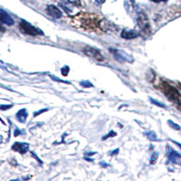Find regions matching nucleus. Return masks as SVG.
Segmentation results:
<instances>
[{"mask_svg": "<svg viewBox=\"0 0 181 181\" xmlns=\"http://www.w3.org/2000/svg\"><path fill=\"white\" fill-rule=\"evenodd\" d=\"M19 28H20V31L22 33L25 35H42V31L39 30L38 28L33 26L30 23L26 22V21H21L20 24H19Z\"/></svg>", "mask_w": 181, "mask_h": 181, "instance_id": "1", "label": "nucleus"}, {"mask_svg": "<svg viewBox=\"0 0 181 181\" xmlns=\"http://www.w3.org/2000/svg\"><path fill=\"white\" fill-rule=\"evenodd\" d=\"M83 53L87 56H89L92 59H95V60H97V61H100V62L104 60V57L102 56L101 52H100L99 50H97V49L93 48V47H90V46L84 47Z\"/></svg>", "mask_w": 181, "mask_h": 181, "instance_id": "2", "label": "nucleus"}, {"mask_svg": "<svg viewBox=\"0 0 181 181\" xmlns=\"http://www.w3.org/2000/svg\"><path fill=\"white\" fill-rule=\"evenodd\" d=\"M111 52L113 54V55L115 56L116 60L119 62H128V63H132L133 58L131 55H129L128 54H126L124 51L121 50H116V49H110Z\"/></svg>", "mask_w": 181, "mask_h": 181, "instance_id": "3", "label": "nucleus"}, {"mask_svg": "<svg viewBox=\"0 0 181 181\" xmlns=\"http://www.w3.org/2000/svg\"><path fill=\"white\" fill-rule=\"evenodd\" d=\"M46 12L50 16L54 17V18H55V19L61 18V17L63 16V13L61 12L60 9L54 5H48L46 8Z\"/></svg>", "mask_w": 181, "mask_h": 181, "instance_id": "4", "label": "nucleus"}, {"mask_svg": "<svg viewBox=\"0 0 181 181\" xmlns=\"http://www.w3.org/2000/svg\"><path fill=\"white\" fill-rule=\"evenodd\" d=\"M0 22L7 25H14V19L3 9H0Z\"/></svg>", "mask_w": 181, "mask_h": 181, "instance_id": "5", "label": "nucleus"}, {"mask_svg": "<svg viewBox=\"0 0 181 181\" xmlns=\"http://www.w3.org/2000/svg\"><path fill=\"white\" fill-rule=\"evenodd\" d=\"M29 145L27 143H22V142H15L14 145L12 146V149L16 152H20L21 154L25 153L28 150Z\"/></svg>", "mask_w": 181, "mask_h": 181, "instance_id": "6", "label": "nucleus"}, {"mask_svg": "<svg viewBox=\"0 0 181 181\" xmlns=\"http://www.w3.org/2000/svg\"><path fill=\"white\" fill-rule=\"evenodd\" d=\"M166 95L170 100H172V101H177V100H178L180 98L179 93H178V90L175 89V88L170 87V86H168V90H166Z\"/></svg>", "mask_w": 181, "mask_h": 181, "instance_id": "7", "label": "nucleus"}, {"mask_svg": "<svg viewBox=\"0 0 181 181\" xmlns=\"http://www.w3.org/2000/svg\"><path fill=\"white\" fill-rule=\"evenodd\" d=\"M121 37L124 39H134L138 37V33L134 30H127V29H123L121 32Z\"/></svg>", "mask_w": 181, "mask_h": 181, "instance_id": "8", "label": "nucleus"}, {"mask_svg": "<svg viewBox=\"0 0 181 181\" xmlns=\"http://www.w3.org/2000/svg\"><path fill=\"white\" fill-rule=\"evenodd\" d=\"M28 116V112H27L26 109H22L19 111H17L16 113V119L19 122L24 123L25 121H26V118Z\"/></svg>", "mask_w": 181, "mask_h": 181, "instance_id": "9", "label": "nucleus"}, {"mask_svg": "<svg viewBox=\"0 0 181 181\" xmlns=\"http://www.w3.org/2000/svg\"><path fill=\"white\" fill-rule=\"evenodd\" d=\"M145 135H146L147 137L149 138V139H150V140H152V141H157V140H159L158 137H157L156 133H155L154 131H149V132H146V133H145Z\"/></svg>", "mask_w": 181, "mask_h": 181, "instance_id": "10", "label": "nucleus"}, {"mask_svg": "<svg viewBox=\"0 0 181 181\" xmlns=\"http://www.w3.org/2000/svg\"><path fill=\"white\" fill-rule=\"evenodd\" d=\"M149 101H151V103L155 104V105H157L158 107H160V108H166V105L163 103H161V102H159L158 101H156L155 99H153V98H149Z\"/></svg>", "mask_w": 181, "mask_h": 181, "instance_id": "11", "label": "nucleus"}, {"mask_svg": "<svg viewBox=\"0 0 181 181\" xmlns=\"http://www.w3.org/2000/svg\"><path fill=\"white\" fill-rule=\"evenodd\" d=\"M168 124H169V126L171 128H173L174 129H177V131H179V129H181V128H180V126H178V124H176L175 122H173L172 121H168Z\"/></svg>", "mask_w": 181, "mask_h": 181, "instance_id": "12", "label": "nucleus"}, {"mask_svg": "<svg viewBox=\"0 0 181 181\" xmlns=\"http://www.w3.org/2000/svg\"><path fill=\"white\" fill-rule=\"evenodd\" d=\"M80 84L82 86H83V87L85 88H90V87H92V84L90 83V82H89V81H84V82H81Z\"/></svg>", "mask_w": 181, "mask_h": 181, "instance_id": "13", "label": "nucleus"}, {"mask_svg": "<svg viewBox=\"0 0 181 181\" xmlns=\"http://www.w3.org/2000/svg\"><path fill=\"white\" fill-rule=\"evenodd\" d=\"M158 156L159 154L157 152H154L152 154V156H151V160H150V164H155L157 161V159H158Z\"/></svg>", "mask_w": 181, "mask_h": 181, "instance_id": "14", "label": "nucleus"}, {"mask_svg": "<svg viewBox=\"0 0 181 181\" xmlns=\"http://www.w3.org/2000/svg\"><path fill=\"white\" fill-rule=\"evenodd\" d=\"M12 105H0V110L2 111H5V110H8L9 108H11Z\"/></svg>", "mask_w": 181, "mask_h": 181, "instance_id": "15", "label": "nucleus"}, {"mask_svg": "<svg viewBox=\"0 0 181 181\" xmlns=\"http://www.w3.org/2000/svg\"><path fill=\"white\" fill-rule=\"evenodd\" d=\"M68 72H69V67H68V66H65V67H64V68H63V69H62V73H63V72H64V75H67Z\"/></svg>", "mask_w": 181, "mask_h": 181, "instance_id": "16", "label": "nucleus"}, {"mask_svg": "<svg viewBox=\"0 0 181 181\" xmlns=\"http://www.w3.org/2000/svg\"><path fill=\"white\" fill-rule=\"evenodd\" d=\"M48 109H44V110H42V111H36V112H35L34 113V117H36L38 114H41V113H43V112H44V111H46Z\"/></svg>", "mask_w": 181, "mask_h": 181, "instance_id": "17", "label": "nucleus"}, {"mask_svg": "<svg viewBox=\"0 0 181 181\" xmlns=\"http://www.w3.org/2000/svg\"><path fill=\"white\" fill-rule=\"evenodd\" d=\"M115 135H116V133H114L113 131H111V132H110V133H109V134H108V135L104 136V137H103V139H108V138H109V137H111V136H115Z\"/></svg>", "mask_w": 181, "mask_h": 181, "instance_id": "18", "label": "nucleus"}, {"mask_svg": "<svg viewBox=\"0 0 181 181\" xmlns=\"http://www.w3.org/2000/svg\"><path fill=\"white\" fill-rule=\"evenodd\" d=\"M4 32H5V28L2 26V25H0V35L3 34Z\"/></svg>", "mask_w": 181, "mask_h": 181, "instance_id": "19", "label": "nucleus"}, {"mask_svg": "<svg viewBox=\"0 0 181 181\" xmlns=\"http://www.w3.org/2000/svg\"><path fill=\"white\" fill-rule=\"evenodd\" d=\"M19 131V129H15V136H17V135H18V134H21V132H20V131Z\"/></svg>", "mask_w": 181, "mask_h": 181, "instance_id": "20", "label": "nucleus"}, {"mask_svg": "<svg viewBox=\"0 0 181 181\" xmlns=\"http://www.w3.org/2000/svg\"><path fill=\"white\" fill-rule=\"evenodd\" d=\"M118 151H119V149H115V150H114V151H112V153H111V155H113V154H117V153H118Z\"/></svg>", "mask_w": 181, "mask_h": 181, "instance_id": "21", "label": "nucleus"}, {"mask_svg": "<svg viewBox=\"0 0 181 181\" xmlns=\"http://www.w3.org/2000/svg\"><path fill=\"white\" fill-rule=\"evenodd\" d=\"M173 142H174V143H175V144H177V145H178V147H179V148H180V149H181V144H180V143L177 142V141H173Z\"/></svg>", "mask_w": 181, "mask_h": 181, "instance_id": "22", "label": "nucleus"}, {"mask_svg": "<svg viewBox=\"0 0 181 181\" xmlns=\"http://www.w3.org/2000/svg\"><path fill=\"white\" fill-rule=\"evenodd\" d=\"M152 1H154V2H159V1H162V0H152Z\"/></svg>", "mask_w": 181, "mask_h": 181, "instance_id": "23", "label": "nucleus"}]
</instances>
